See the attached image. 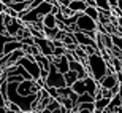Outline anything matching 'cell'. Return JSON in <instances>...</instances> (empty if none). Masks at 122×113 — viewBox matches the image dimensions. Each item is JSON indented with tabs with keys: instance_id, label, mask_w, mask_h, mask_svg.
<instances>
[{
	"instance_id": "obj_35",
	"label": "cell",
	"mask_w": 122,
	"mask_h": 113,
	"mask_svg": "<svg viewBox=\"0 0 122 113\" xmlns=\"http://www.w3.org/2000/svg\"><path fill=\"white\" fill-rule=\"evenodd\" d=\"M79 2H82V3H87V0H79Z\"/></svg>"
},
{
	"instance_id": "obj_22",
	"label": "cell",
	"mask_w": 122,
	"mask_h": 113,
	"mask_svg": "<svg viewBox=\"0 0 122 113\" xmlns=\"http://www.w3.org/2000/svg\"><path fill=\"white\" fill-rule=\"evenodd\" d=\"M65 53H67L65 46H59V48H54V50H52V57H60V56H63Z\"/></svg>"
},
{
	"instance_id": "obj_4",
	"label": "cell",
	"mask_w": 122,
	"mask_h": 113,
	"mask_svg": "<svg viewBox=\"0 0 122 113\" xmlns=\"http://www.w3.org/2000/svg\"><path fill=\"white\" fill-rule=\"evenodd\" d=\"M45 86L56 88V89L67 88V86H65V80H63V75L57 72V68L54 67V64H52V62H51L49 70H48V77H46V80H45Z\"/></svg>"
},
{
	"instance_id": "obj_3",
	"label": "cell",
	"mask_w": 122,
	"mask_h": 113,
	"mask_svg": "<svg viewBox=\"0 0 122 113\" xmlns=\"http://www.w3.org/2000/svg\"><path fill=\"white\" fill-rule=\"evenodd\" d=\"M16 65L22 67L24 70H25V72L30 75V78L33 80V81H36V80L40 78L41 68L38 67V64L35 62V59H33V56H32V54H25V56H22V57H21L18 62H16Z\"/></svg>"
},
{
	"instance_id": "obj_19",
	"label": "cell",
	"mask_w": 122,
	"mask_h": 113,
	"mask_svg": "<svg viewBox=\"0 0 122 113\" xmlns=\"http://www.w3.org/2000/svg\"><path fill=\"white\" fill-rule=\"evenodd\" d=\"M89 102H95V99L89 94H81V96H78V99H76V105L78 104H89Z\"/></svg>"
},
{
	"instance_id": "obj_18",
	"label": "cell",
	"mask_w": 122,
	"mask_h": 113,
	"mask_svg": "<svg viewBox=\"0 0 122 113\" xmlns=\"http://www.w3.org/2000/svg\"><path fill=\"white\" fill-rule=\"evenodd\" d=\"M111 35V43H113L114 48H117L122 53V35H116V34H109Z\"/></svg>"
},
{
	"instance_id": "obj_32",
	"label": "cell",
	"mask_w": 122,
	"mask_h": 113,
	"mask_svg": "<svg viewBox=\"0 0 122 113\" xmlns=\"http://www.w3.org/2000/svg\"><path fill=\"white\" fill-rule=\"evenodd\" d=\"M78 113H94V112H91V110H84V108H81V110H78Z\"/></svg>"
},
{
	"instance_id": "obj_8",
	"label": "cell",
	"mask_w": 122,
	"mask_h": 113,
	"mask_svg": "<svg viewBox=\"0 0 122 113\" xmlns=\"http://www.w3.org/2000/svg\"><path fill=\"white\" fill-rule=\"evenodd\" d=\"M116 85H119V83H117V80H116V75H114V73H106V75L98 81V86L103 88V89H111V88L116 86Z\"/></svg>"
},
{
	"instance_id": "obj_34",
	"label": "cell",
	"mask_w": 122,
	"mask_h": 113,
	"mask_svg": "<svg viewBox=\"0 0 122 113\" xmlns=\"http://www.w3.org/2000/svg\"><path fill=\"white\" fill-rule=\"evenodd\" d=\"M119 72L122 73V59H121V70H119Z\"/></svg>"
},
{
	"instance_id": "obj_12",
	"label": "cell",
	"mask_w": 122,
	"mask_h": 113,
	"mask_svg": "<svg viewBox=\"0 0 122 113\" xmlns=\"http://www.w3.org/2000/svg\"><path fill=\"white\" fill-rule=\"evenodd\" d=\"M35 62L38 64V67L41 68V70H49V65H51V57H46V56H41V54H36L35 57Z\"/></svg>"
},
{
	"instance_id": "obj_10",
	"label": "cell",
	"mask_w": 122,
	"mask_h": 113,
	"mask_svg": "<svg viewBox=\"0 0 122 113\" xmlns=\"http://www.w3.org/2000/svg\"><path fill=\"white\" fill-rule=\"evenodd\" d=\"M16 50H22V43H21L19 40H16V38H13V40L6 41V43L3 45V51H2V56L10 54V53H13V51H16Z\"/></svg>"
},
{
	"instance_id": "obj_13",
	"label": "cell",
	"mask_w": 122,
	"mask_h": 113,
	"mask_svg": "<svg viewBox=\"0 0 122 113\" xmlns=\"http://www.w3.org/2000/svg\"><path fill=\"white\" fill-rule=\"evenodd\" d=\"M41 24H43V27L45 29H56V24H57V21H56V16L54 14H46L45 18H41Z\"/></svg>"
},
{
	"instance_id": "obj_23",
	"label": "cell",
	"mask_w": 122,
	"mask_h": 113,
	"mask_svg": "<svg viewBox=\"0 0 122 113\" xmlns=\"http://www.w3.org/2000/svg\"><path fill=\"white\" fill-rule=\"evenodd\" d=\"M6 110H10V112H13V113H22L21 110H19V107L16 104H13V102H6Z\"/></svg>"
},
{
	"instance_id": "obj_30",
	"label": "cell",
	"mask_w": 122,
	"mask_h": 113,
	"mask_svg": "<svg viewBox=\"0 0 122 113\" xmlns=\"http://www.w3.org/2000/svg\"><path fill=\"white\" fill-rule=\"evenodd\" d=\"M121 99V102H122V85H119V91H117V94H116Z\"/></svg>"
},
{
	"instance_id": "obj_14",
	"label": "cell",
	"mask_w": 122,
	"mask_h": 113,
	"mask_svg": "<svg viewBox=\"0 0 122 113\" xmlns=\"http://www.w3.org/2000/svg\"><path fill=\"white\" fill-rule=\"evenodd\" d=\"M70 89L75 92V94L81 96V94H86V88H84V80H76V81L73 83L70 86Z\"/></svg>"
},
{
	"instance_id": "obj_7",
	"label": "cell",
	"mask_w": 122,
	"mask_h": 113,
	"mask_svg": "<svg viewBox=\"0 0 122 113\" xmlns=\"http://www.w3.org/2000/svg\"><path fill=\"white\" fill-rule=\"evenodd\" d=\"M51 62L54 64V67L57 68V72L59 73H67L68 72V59L65 57V54L60 56V57H52L51 56Z\"/></svg>"
},
{
	"instance_id": "obj_2",
	"label": "cell",
	"mask_w": 122,
	"mask_h": 113,
	"mask_svg": "<svg viewBox=\"0 0 122 113\" xmlns=\"http://www.w3.org/2000/svg\"><path fill=\"white\" fill-rule=\"evenodd\" d=\"M75 26H76L78 32H82V34H86L87 37H91L92 40H95L98 24L95 23L94 19L86 16L84 13H76V23H75Z\"/></svg>"
},
{
	"instance_id": "obj_28",
	"label": "cell",
	"mask_w": 122,
	"mask_h": 113,
	"mask_svg": "<svg viewBox=\"0 0 122 113\" xmlns=\"http://www.w3.org/2000/svg\"><path fill=\"white\" fill-rule=\"evenodd\" d=\"M114 75H116V80H117V83H119V85H122V73H121V72H116Z\"/></svg>"
},
{
	"instance_id": "obj_40",
	"label": "cell",
	"mask_w": 122,
	"mask_h": 113,
	"mask_svg": "<svg viewBox=\"0 0 122 113\" xmlns=\"http://www.w3.org/2000/svg\"><path fill=\"white\" fill-rule=\"evenodd\" d=\"M57 2H59V0H57Z\"/></svg>"
},
{
	"instance_id": "obj_11",
	"label": "cell",
	"mask_w": 122,
	"mask_h": 113,
	"mask_svg": "<svg viewBox=\"0 0 122 113\" xmlns=\"http://www.w3.org/2000/svg\"><path fill=\"white\" fill-rule=\"evenodd\" d=\"M86 6H87V5L82 3V2H79V0H70V3H68V10H70L73 14H76V13H84Z\"/></svg>"
},
{
	"instance_id": "obj_36",
	"label": "cell",
	"mask_w": 122,
	"mask_h": 113,
	"mask_svg": "<svg viewBox=\"0 0 122 113\" xmlns=\"http://www.w3.org/2000/svg\"><path fill=\"white\" fill-rule=\"evenodd\" d=\"M68 113H78V112H68Z\"/></svg>"
},
{
	"instance_id": "obj_37",
	"label": "cell",
	"mask_w": 122,
	"mask_h": 113,
	"mask_svg": "<svg viewBox=\"0 0 122 113\" xmlns=\"http://www.w3.org/2000/svg\"><path fill=\"white\" fill-rule=\"evenodd\" d=\"M16 2H18V0H16ZM19 2H24V0H19Z\"/></svg>"
},
{
	"instance_id": "obj_6",
	"label": "cell",
	"mask_w": 122,
	"mask_h": 113,
	"mask_svg": "<svg viewBox=\"0 0 122 113\" xmlns=\"http://www.w3.org/2000/svg\"><path fill=\"white\" fill-rule=\"evenodd\" d=\"M68 70H71V72L76 73V75H78V80H82V78L87 75L86 67H84L79 61H70V62H68Z\"/></svg>"
},
{
	"instance_id": "obj_15",
	"label": "cell",
	"mask_w": 122,
	"mask_h": 113,
	"mask_svg": "<svg viewBox=\"0 0 122 113\" xmlns=\"http://www.w3.org/2000/svg\"><path fill=\"white\" fill-rule=\"evenodd\" d=\"M63 80H65V86H67V88H70V86H71L73 83L78 80V75L75 72H71V70H68L67 73H63Z\"/></svg>"
},
{
	"instance_id": "obj_17",
	"label": "cell",
	"mask_w": 122,
	"mask_h": 113,
	"mask_svg": "<svg viewBox=\"0 0 122 113\" xmlns=\"http://www.w3.org/2000/svg\"><path fill=\"white\" fill-rule=\"evenodd\" d=\"M84 14H86V16H89L91 19H94L95 23L98 21V10L95 8V6H86V10H84Z\"/></svg>"
},
{
	"instance_id": "obj_29",
	"label": "cell",
	"mask_w": 122,
	"mask_h": 113,
	"mask_svg": "<svg viewBox=\"0 0 122 113\" xmlns=\"http://www.w3.org/2000/svg\"><path fill=\"white\" fill-rule=\"evenodd\" d=\"M0 2H2V3H3L5 6H8V5H11L13 2H16V0H0Z\"/></svg>"
},
{
	"instance_id": "obj_25",
	"label": "cell",
	"mask_w": 122,
	"mask_h": 113,
	"mask_svg": "<svg viewBox=\"0 0 122 113\" xmlns=\"http://www.w3.org/2000/svg\"><path fill=\"white\" fill-rule=\"evenodd\" d=\"M109 91V94H111V97H114V96L117 94V91H119V85H116V86H113L111 89H108Z\"/></svg>"
},
{
	"instance_id": "obj_26",
	"label": "cell",
	"mask_w": 122,
	"mask_h": 113,
	"mask_svg": "<svg viewBox=\"0 0 122 113\" xmlns=\"http://www.w3.org/2000/svg\"><path fill=\"white\" fill-rule=\"evenodd\" d=\"M108 5L111 6V10H114L117 6V0H108Z\"/></svg>"
},
{
	"instance_id": "obj_31",
	"label": "cell",
	"mask_w": 122,
	"mask_h": 113,
	"mask_svg": "<svg viewBox=\"0 0 122 113\" xmlns=\"http://www.w3.org/2000/svg\"><path fill=\"white\" fill-rule=\"evenodd\" d=\"M5 8H6V6H5V5L2 3V2H0V14H2V13L5 11Z\"/></svg>"
},
{
	"instance_id": "obj_16",
	"label": "cell",
	"mask_w": 122,
	"mask_h": 113,
	"mask_svg": "<svg viewBox=\"0 0 122 113\" xmlns=\"http://www.w3.org/2000/svg\"><path fill=\"white\" fill-rule=\"evenodd\" d=\"M95 8L98 11H105V13L111 11V6L108 5V0H95Z\"/></svg>"
},
{
	"instance_id": "obj_9",
	"label": "cell",
	"mask_w": 122,
	"mask_h": 113,
	"mask_svg": "<svg viewBox=\"0 0 122 113\" xmlns=\"http://www.w3.org/2000/svg\"><path fill=\"white\" fill-rule=\"evenodd\" d=\"M84 80V88H86V94L92 96L94 97L95 92H97V89H98V83L95 81L92 77H89V75H86V77L82 78Z\"/></svg>"
},
{
	"instance_id": "obj_27",
	"label": "cell",
	"mask_w": 122,
	"mask_h": 113,
	"mask_svg": "<svg viewBox=\"0 0 122 113\" xmlns=\"http://www.w3.org/2000/svg\"><path fill=\"white\" fill-rule=\"evenodd\" d=\"M116 24H117V27L122 30V16H116Z\"/></svg>"
},
{
	"instance_id": "obj_33",
	"label": "cell",
	"mask_w": 122,
	"mask_h": 113,
	"mask_svg": "<svg viewBox=\"0 0 122 113\" xmlns=\"http://www.w3.org/2000/svg\"><path fill=\"white\" fill-rule=\"evenodd\" d=\"M0 113H6V107H0Z\"/></svg>"
},
{
	"instance_id": "obj_39",
	"label": "cell",
	"mask_w": 122,
	"mask_h": 113,
	"mask_svg": "<svg viewBox=\"0 0 122 113\" xmlns=\"http://www.w3.org/2000/svg\"><path fill=\"white\" fill-rule=\"evenodd\" d=\"M108 113H109V112H108ZM111 113H113V112H111Z\"/></svg>"
},
{
	"instance_id": "obj_20",
	"label": "cell",
	"mask_w": 122,
	"mask_h": 113,
	"mask_svg": "<svg viewBox=\"0 0 122 113\" xmlns=\"http://www.w3.org/2000/svg\"><path fill=\"white\" fill-rule=\"evenodd\" d=\"M57 108H60V104L56 99H49V102L45 107V110H48V112H52V110H57Z\"/></svg>"
},
{
	"instance_id": "obj_1",
	"label": "cell",
	"mask_w": 122,
	"mask_h": 113,
	"mask_svg": "<svg viewBox=\"0 0 122 113\" xmlns=\"http://www.w3.org/2000/svg\"><path fill=\"white\" fill-rule=\"evenodd\" d=\"M86 70H87V75L92 77L95 81L98 83L102 78L108 73V68H106V61L103 59V56L100 54V51L94 53V54L87 56V61H86Z\"/></svg>"
},
{
	"instance_id": "obj_24",
	"label": "cell",
	"mask_w": 122,
	"mask_h": 113,
	"mask_svg": "<svg viewBox=\"0 0 122 113\" xmlns=\"http://www.w3.org/2000/svg\"><path fill=\"white\" fill-rule=\"evenodd\" d=\"M0 35H5V26H3V13L0 14Z\"/></svg>"
},
{
	"instance_id": "obj_21",
	"label": "cell",
	"mask_w": 122,
	"mask_h": 113,
	"mask_svg": "<svg viewBox=\"0 0 122 113\" xmlns=\"http://www.w3.org/2000/svg\"><path fill=\"white\" fill-rule=\"evenodd\" d=\"M43 89H45V92L49 96L51 99H57V97H59V94H57V89H56V88H49V86H45Z\"/></svg>"
},
{
	"instance_id": "obj_5",
	"label": "cell",
	"mask_w": 122,
	"mask_h": 113,
	"mask_svg": "<svg viewBox=\"0 0 122 113\" xmlns=\"http://www.w3.org/2000/svg\"><path fill=\"white\" fill-rule=\"evenodd\" d=\"M33 45L38 48L41 56H46V57H51L52 56V41L48 40V38H33Z\"/></svg>"
},
{
	"instance_id": "obj_38",
	"label": "cell",
	"mask_w": 122,
	"mask_h": 113,
	"mask_svg": "<svg viewBox=\"0 0 122 113\" xmlns=\"http://www.w3.org/2000/svg\"><path fill=\"white\" fill-rule=\"evenodd\" d=\"M119 113H122V112H119Z\"/></svg>"
}]
</instances>
